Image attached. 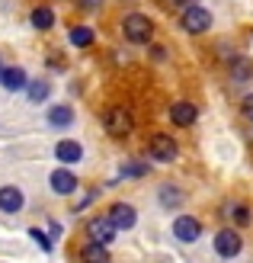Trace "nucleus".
<instances>
[{
  "instance_id": "obj_1",
  "label": "nucleus",
  "mask_w": 253,
  "mask_h": 263,
  "mask_svg": "<svg viewBox=\"0 0 253 263\" xmlns=\"http://www.w3.org/2000/svg\"><path fill=\"white\" fill-rule=\"evenodd\" d=\"M122 35L131 45H148L154 39V23L144 16V13H128L122 20Z\"/></svg>"
},
{
  "instance_id": "obj_2",
  "label": "nucleus",
  "mask_w": 253,
  "mask_h": 263,
  "mask_svg": "<svg viewBox=\"0 0 253 263\" xmlns=\"http://www.w3.org/2000/svg\"><path fill=\"white\" fill-rule=\"evenodd\" d=\"M103 125L112 138H128L135 132V116H131L125 106H109L103 112Z\"/></svg>"
},
{
  "instance_id": "obj_3",
  "label": "nucleus",
  "mask_w": 253,
  "mask_h": 263,
  "mask_svg": "<svg viewBox=\"0 0 253 263\" xmlns=\"http://www.w3.org/2000/svg\"><path fill=\"white\" fill-rule=\"evenodd\" d=\"M180 23H183V29L189 32V35H202V32H208V29H211V13H208L205 7L192 4V7H186V10H183Z\"/></svg>"
},
{
  "instance_id": "obj_4",
  "label": "nucleus",
  "mask_w": 253,
  "mask_h": 263,
  "mask_svg": "<svg viewBox=\"0 0 253 263\" xmlns=\"http://www.w3.org/2000/svg\"><path fill=\"white\" fill-rule=\"evenodd\" d=\"M148 154L154 157V161H161V164H170V161H177L180 144L173 141L170 135H164V132H157V135L148 141Z\"/></svg>"
},
{
  "instance_id": "obj_5",
  "label": "nucleus",
  "mask_w": 253,
  "mask_h": 263,
  "mask_svg": "<svg viewBox=\"0 0 253 263\" xmlns=\"http://www.w3.org/2000/svg\"><path fill=\"white\" fill-rule=\"evenodd\" d=\"M115 225H112V218L109 215H93L87 221V234H90V241L93 244H112L115 241Z\"/></svg>"
},
{
  "instance_id": "obj_6",
  "label": "nucleus",
  "mask_w": 253,
  "mask_h": 263,
  "mask_svg": "<svg viewBox=\"0 0 253 263\" xmlns=\"http://www.w3.org/2000/svg\"><path fill=\"white\" fill-rule=\"evenodd\" d=\"M241 247H244V238H241L234 228H221V231L215 234V254H218V257L231 260V257L241 254Z\"/></svg>"
},
{
  "instance_id": "obj_7",
  "label": "nucleus",
  "mask_w": 253,
  "mask_h": 263,
  "mask_svg": "<svg viewBox=\"0 0 253 263\" xmlns=\"http://www.w3.org/2000/svg\"><path fill=\"white\" fill-rule=\"evenodd\" d=\"M196 119H199V109H196V103H189V100H180V103H173V106H170V122H173V125H180V128H189V125H196Z\"/></svg>"
},
{
  "instance_id": "obj_8",
  "label": "nucleus",
  "mask_w": 253,
  "mask_h": 263,
  "mask_svg": "<svg viewBox=\"0 0 253 263\" xmlns=\"http://www.w3.org/2000/svg\"><path fill=\"white\" fill-rule=\"evenodd\" d=\"M173 234H177V241L192 244V241H199V234H202V225H199V218H192V215H180L173 221Z\"/></svg>"
},
{
  "instance_id": "obj_9",
  "label": "nucleus",
  "mask_w": 253,
  "mask_h": 263,
  "mask_svg": "<svg viewBox=\"0 0 253 263\" xmlns=\"http://www.w3.org/2000/svg\"><path fill=\"white\" fill-rule=\"evenodd\" d=\"M109 218H112V225H115L119 231H128V228H135L138 212H135L128 202H115V205L109 209Z\"/></svg>"
},
{
  "instance_id": "obj_10",
  "label": "nucleus",
  "mask_w": 253,
  "mask_h": 263,
  "mask_svg": "<svg viewBox=\"0 0 253 263\" xmlns=\"http://www.w3.org/2000/svg\"><path fill=\"white\" fill-rule=\"evenodd\" d=\"M48 183H51V190H55L58 196H71L77 186H81V183H77V177L71 174V170H51V177H48Z\"/></svg>"
},
{
  "instance_id": "obj_11",
  "label": "nucleus",
  "mask_w": 253,
  "mask_h": 263,
  "mask_svg": "<svg viewBox=\"0 0 253 263\" xmlns=\"http://www.w3.org/2000/svg\"><path fill=\"white\" fill-rule=\"evenodd\" d=\"M228 74H231L234 84H247V81H253V58H247V55H234L231 64H228Z\"/></svg>"
},
{
  "instance_id": "obj_12",
  "label": "nucleus",
  "mask_w": 253,
  "mask_h": 263,
  "mask_svg": "<svg viewBox=\"0 0 253 263\" xmlns=\"http://www.w3.org/2000/svg\"><path fill=\"white\" fill-rule=\"evenodd\" d=\"M55 157L61 164H81V157H84V148L77 144L74 138H61L55 144Z\"/></svg>"
},
{
  "instance_id": "obj_13",
  "label": "nucleus",
  "mask_w": 253,
  "mask_h": 263,
  "mask_svg": "<svg viewBox=\"0 0 253 263\" xmlns=\"http://www.w3.org/2000/svg\"><path fill=\"white\" fill-rule=\"evenodd\" d=\"M20 209H23V193H20V186H0V212L16 215Z\"/></svg>"
},
{
  "instance_id": "obj_14",
  "label": "nucleus",
  "mask_w": 253,
  "mask_h": 263,
  "mask_svg": "<svg viewBox=\"0 0 253 263\" xmlns=\"http://www.w3.org/2000/svg\"><path fill=\"white\" fill-rule=\"evenodd\" d=\"M0 84H4V90H26V87H29V77H26L23 68H4Z\"/></svg>"
},
{
  "instance_id": "obj_15",
  "label": "nucleus",
  "mask_w": 253,
  "mask_h": 263,
  "mask_svg": "<svg viewBox=\"0 0 253 263\" xmlns=\"http://www.w3.org/2000/svg\"><path fill=\"white\" fill-rule=\"evenodd\" d=\"M45 119L51 128H68V125H74V109L71 106H51Z\"/></svg>"
},
{
  "instance_id": "obj_16",
  "label": "nucleus",
  "mask_w": 253,
  "mask_h": 263,
  "mask_svg": "<svg viewBox=\"0 0 253 263\" xmlns=\"http://www.w3.org/2000/svg\"><path fill=\"white\" fill-rule=\"evenodd\" d=\"M81 260H84V263H112L109 251H106V244H93V241L81 251Z\"/></svg>"
},
{
  "instance_id": "obj_17",
  "label": "nucleus",
  "mask_w": 253,
  "mask_h": 263,
  "mask_svg": "<svg viewBox=\"0 0 253 263\" xmlns=\"http://www.w3.org/2000/svg\"><path fill=\"white\" fill-rule=\"evenodd\" d=\"M180 202H183V190L173 186V183H164L161 186V205L164 209H180Z\"/></svg>"
},
{
  "instance_id": "obj_18",
  "label": "nucleus",
  "mask_w": 253,
  "mask_h": 263,
  "mask_svg": "<svg viewBox=\"0 0 253 263\" xmlns=\"http://www.w3.org/2000/svg\"><path fill=\"white\" fill-rule=\"evenodd\" d=\"M68 39H71V45H77V48H90L96 35H93L90 26H74V29L68 32Z\"/></svg>"
},
{
  "instance_id": "obj_19",
  "label": "nucleus",
  "mask_w": 253,
  "mask_h": 263,
  "mask_svg": "<svg viewBox=\"0 0 253 263\" xmlns=\"http://www.w3.org/2000/svg\"><path fill=\"white\" fill-rule=\"evenodd\" d=\"M32 26H35V29H51V26H55V10H51V7H35L32 10Z\"/></svg>"
},
{
  "instance_id": "obj_20",
  "label": "nucleus",
  "mask_w": 253,
  "mask_h": 263,
  "mask_svg": "<svg viewBox=\"0 0 253 263\" xmlns=\"http://www.w3.org/2000/svg\"><path fill=\"white\" fill-rule=\"evenodd\" d=\"M51 93V84L48 81H29V87H26V97H29L32 103H45Z\"/></svg>"
},
{
  "instance_id": "obj_21",
  "label": "nucleus",
  "mask_w": 253,
  "mask_h": 263,
  "mask_svg": "<svg viewBox=\"0 0 253 263\" xmlns=\"http://www.w3.org/2000/svg\"><path fill=\"white\" fill-rule=\"evenodd\" d=\"M228 215L237 221V225H250V205H244V202H237V205H228Z\"/></svg>"
},
{
  "instance_id": "obj_22",
  "label": "nucleus",
  "mask_w": 253,
  "mask_h": 263,
  "mask_svg": "<svg viewBox=\"0 0 253 263\" xmlns=\"http://www.w3.org/2000/svg\"><path fill=\"white\" fill-rule=\"evenodd\" d=\"M148 174V164H125L122 167V177H144Z\"/></svg>"
},
{
  "instance_id": "obj_23",
  "label": "nucleus",
  "mask_w": 253,
  "mask_h": 263,
  "mask_svg": "<svg viewBox=\"0 0 253 263\" xmlns=\"http://www.w3.org/2000/svg\"><path fill=\"white\" fill-rule=\"evenodd\" d=\"M241 116H244V119H247V122H253V93L241 100Z\"/></svg>"
},
{
  "instance_id": "obj_24",
  "label": "nucleus",
  "mask_w": 253,
  "mask_h": 263,
  "mask_svg": "<svg viewBox=\"0 0 253 263\" xmlns=\"http://www.w3.org/2000/svg\"><path fill=\"white\" fill-rule=\"evenodd\" d=\"M29 234H32V241H38V247H42V251H51V241H48L38 228H29Z\"/></svg>"
},
{
  "instance_id": "obj_25",
  "label": "nucleus",
  "mask_w": 253,
  "mask_h": 263,
  "mask_svg": "<svg viewBox=\"0 0 253 263\" xmlns=\"http://www.w3.org/2000/svg\"><path fill=\"white\" fill-rule=\"evenodd\" d=\"M100 4H103V0H77V7H81L84 13H93V10H96Z\"/></svg>"
},
{
  "instance_id": "obj_26",
  "label": "nucleus",
  "mask_w": 253,
  "mask_h": 263,
  "mask_svg": "<svg viewBox=\"0 0 253 263\" xmlns=\"http://www.w3.org/2000/svg\"><path fill=\"white\" fill-rule=\"evenodd\" d=\"M151 58L164 61V58H167V48H164V45H151Z\"/></svg>"
},
{
  "instance_id": "obj_27",
  "label": "nucleus",
  "mask_w": 253,
  "mask_h": 263,
  "mask_svg": "<svg viewBox=\"0 0 253 263\" xmlns=\"http://www.w3.org/2000/svg\"><path fill=\"white\" fill-rule=\"evenodd\" d=\"M192 4H196V0H173V7H183V10H186V7H192Z\"/></svg>"
},
{
  "instance_id": "obj_28",
  "label": "nucleus",
  "mask_w": 253,
  "mask_h": 263,
  "mask_svg": "<svg viewBox=\"0 0 253 263\" xmlns=\"http://www.w3.org/2000/svg\"><path fill=\"white\" fill-rule=\"evenodd\" d=\"M0 74H4V64H0Z\"/></svg>"
}]
</instances>
